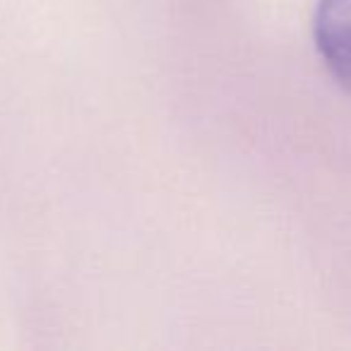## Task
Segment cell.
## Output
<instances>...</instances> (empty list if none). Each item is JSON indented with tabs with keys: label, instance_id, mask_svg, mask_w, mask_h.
<instances>
[{
	"label": "cell",
	"instance_id": "cell-1",
	"mask_svg": "<svg viewBox=\"0 0 351 351\" xmlns=\"http://www.w3.org/2000/svg\"><path fill=\"white\" fill-rule=\"evenodd\" d=\"M313 36L325 68L351 94V0H320Z\"/></svg>",
	"mask_w": 351,
	"mask_h": 351
}]
</instances>
